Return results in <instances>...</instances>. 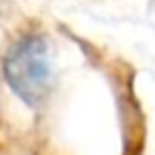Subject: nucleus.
I'll return each mask as SVG.
<instances>
[{"label": "nucleus", "instance_id": "f257e3e1", "mask_svg": "<svg viewBox=\"0 0 155 155\" xmlns=\"http://www.w3.org/2000/svg\"><path fill=\"white\" fill-rule=\"evenodd\" d=\"M2 79L11 94L28 108H41L53 89L49 36L38 28H24L5 49Z\"/></svg>", "mask_w": 155, "mask_h": 155}]
</instances>
